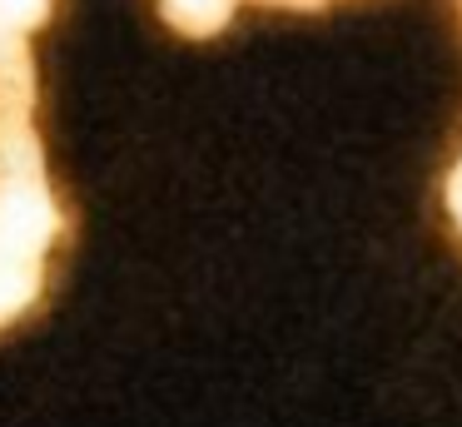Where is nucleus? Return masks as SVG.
<instances>
[{
  "instance_id": "obj_1",
  "label": "nucleus",
  "mask_w": 462,
  "mask_h": 427,
  "mask_svg": "<svg viewBox=\"0 0 462 427\" xmlns=\"http://www.w3.org/2000/svg\"><path fill=\"white\" fill-rule=\"evenodd\" d=\"M55 5L60 0H0V333L45 303L51 264L70 238V209L35 125V35L55 20Z\"/></svg>"
},
{
  "instance_id": "obj_3",
  "label": "nucleus",
  "mask_w": 462,
  "mask_h": 427,
  "mask_svg": "<svg viewBox=\"0 0 462 427\" xmlns=\"http://www.w3.org/2000/svg\"><path fill=\"white\" fill-rule=\"evenodd\" d=\"M448 214H452V224H457V234H462V154H457V164H452V174H448Z\"/></svg>"
},
{
  "instance_id": "obj_2",
  "label": "nucleus",
  "mask_w": 462,
  "mask_h": 427,
  "mask_svg": "<svg viewBox=\"0 0 462 427\" xmlns=\"http://www.w3.org/2000/svg\"><path fill=\"white\" fill-rule=\"evenodd\" d=\"M160 20L184 40H214L234 25L244 5H263V10H328L338 0H154Z\"/></svg>"
}]
</instances>
